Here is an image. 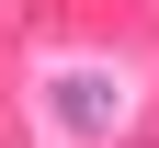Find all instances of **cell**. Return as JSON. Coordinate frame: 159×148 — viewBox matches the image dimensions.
Segmentation results:
<instances>
[{
	"label": "cell",
	"mask_w": 159,
	"mask_h": 148,
	"mask_svg": "<svg viewBox=\"0 0 159 148\" xmlns=\"http://www.w3.org/2000/svg\"><path fill=\"white\" fill-rule=\"evenodd\" d=\"M102 114H114L102 80H57V125H102Z\"/></svg>",
	"instance_id": "6da1fadb"
}]
</instances>
